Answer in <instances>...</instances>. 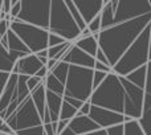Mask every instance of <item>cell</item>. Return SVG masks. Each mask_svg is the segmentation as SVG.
Segmentation results:
<instances>
[{
  "mask_svg": "<svg viewBox=\"0 0 151 135\" xmlns=\"http://www.w3.org/2000/svg\"><path fill=\"white\" fill-rule=\"evenodd\" d=\"M96 60L101 61V62H104V64H106V65H109V66H110L109 60H107L106 55L104 53V50H102L101 48H98V50H97V53H96Z\"/></svg>",
  "mask_w": 151,
  "mask_h": 135,
  "instance_id": "32",
  "label": "cell"
},
{
  "mask_svg": "<svg viewBox=\"0 0 151 135\" xmlns=\"http://www.w3.org/2000/svg\"><path fill=\"white\" fill-rule=\"evenodd\" d=\"M11 11V0H0V12H4L9 16Z\"/></svg>",
  "mask_w": 151,
  "mask_h": 135,
  "instance_id": "30",
  "label": "cell"
},
{
  "mask_svg": "<svg viewBox=\"0 0 151 135\" xmlns=\"http://www.w3.org/2000/svg\"><path fill=\"white\" fill-rule=\"evenodd\" d=\"M36 55L39 56V57H48V48H47V49L40 50V52H37Z\"/></svg>",
  "mask_w": 151,
  "mask_h": 135,
  "instance_id": "35",
  "label": "cell"
},
{
  "mask_svg": "<svg viewBox=\"0 0 151 135\" xmlns=\"http://www.w3.org/2000/svg\"><path fill=\"white\" fill-rule=\"evenodd\" d=\"M106 130L107 135H123V122L109 126V127H106Z\"/></svg>",
  "mask_w": 151,
  "mask_h": 135,
  "instance_id": "25",
  "label": "cell"
},
{
  "mask_svg": "<svg viewBox=\"0 0 151 135\" xmlns=\"http://www.w3.org/2000/svg\"><path fill=\"white\" fill-rule=\"evenodd\" d=\"M90 106H91L90 101H85L82 105H81L80 109H78V113H80V114H86V115H88L89 114V110H90Z\"/></svg>",
  "mask_w": 151,
  "mask_h": 135,
  "instance_id": "33",
  "label": "cell"
},
{
  "mask_svg": "<svg viewBox=\"0 0 151 135\" xmlns=\"http://www.w3.org/2000/svg\"><path fill=\"white\" fill-rule=\"evenodd\" d=\"M151 106V58L146 64V83H145L143 109Z\"/></svg>",
  "mask_w": 151,
  "mask_h": 135,
  "instance_id": "20",
  "label": "cell"
},
{
  "mask_svg": "<svg viewBox=\"0 0 151 135\" xmlns=\"http://www.w3.org/2000/svg\"><path fill=\"white\" fill-rule=\"evenodd\" d=\"M0 133L3 135H15V133L12 131V129L5 123V121L0 117Z\"/></svg>",
  "mask_w": 151,
  "mask_h": 135,
  "instance_id": "28",
  "label": "cell"
},
{
  "mask_svg": "<svg viewBox=\"0 0 151 135\" xmlns=\"http://www.w3.org/2000/svg\"><path fill=\"white\" fill-rule=\"evenodd\" d=\"M72 1L76 5L82 20L86 23V25L91 19H94L101 12L104 7V0H72Z\"/></svg>",
  "mask_w": 151,
  "mask_h": 135,
  "instance_id": "13",
  "label": "cell"
},
{
  "mask_svg": "<svg viewBox=\"0 0 151 135\" xmlns=\"http://www.w3.org/2000/svg\"><path fill=\"white\" fill-rule=\"evenodd\" d=\"M151 21V12L137 17L129 19L126 21L113 24L110 27L102 28L98 33V45L109 60L110 66L122 57L133 41L139 36L142 31Z\"/></svg>",
  "mask_w": 151,
  "mask_h": 135,
  "instance_id": "4",
  "label": "cell"
},
{
  "mask_svg": "<svg viewBox=\"0 0 151 135\" xmlns=\"http://www.w3.org/2000/svg\"><path fill=\"white\" fill-rule=\"evenodd\" d=\"M9 17L45 28L69 41L81 34L65 0H11Z\"/></svg>",
  "mask_w": 151,
  "mask_h": 135,
  "instance_id": "2",
  "label": "cell"
},
{
  "mask_svg": "<svg viewBox=\"0 0 151 135\" xmlns=\"http://www.w3.org/2000/svg\"><path fill=\"white\" fill-rule=\"evenodd\" d=\"M29 75L11 73L0 96V117L15 135H44V123L50 122L44 82L29 89Z\"/></svg>",
  "mask_w": 151,
  "mask_h": 135,
  "instance_id": "1",
  "label": "cell"
},
{
  "mask_svg": "<svg viewBox=\"0 0 151 135\" xmlns=\"http://www.w3.org/2000/svg\"><path fill=\"white\" fill-rule=\"evenodd\" d=\"M88 28L90 29L91 33H99V31H101V13H98L96 17L89 21Z\"/></svg>",
  "mask_w": 151,
  "mask_h": 135,
  "instance_id": "23",
  "label": "cell"
},
{
  "mask_svg": "<svg viewBox=\"0 0 151 135\" xmlns=\"http://www.w3.org/2000/svg\"><path fill=\"white\" fill-rule=\"evenodd\" d=\"M9 74H11L9 72H3V70H0V96H1L5 85H7V81H8V78H9Z\"/></svg>",
  "mask_w": 151,
  "mask_h": 135,
  "instance_id": "29",
  "label": "cell"
},
{
  "mask_svg": "<svg viewBox=\"0 0 151 135\" xmlns=\"http://www.w3.org/2000/svg\"><path fill=\"white\" fill-rule=\"evenodd\" d=\"M88 115L96 123H98L99 127H105V129L125 121V115L123 114L114 111V110H109V109H105V107L97 106V105H91Z\"/></svg>",
  "mask_w": 151,
  "mask_h": 135,
  "instance_id": "9",
  "label": "cell"
},
{
  "mask_svg": "<svg viewBox=\"0 0 151 135\" xmlns=\"http://www.w3.org/2000/svg\"><path fill=\"white\" fill-rule=\"evenodd\" d=\"M9 24H11V19L8 17H3L0 19V39L7 33V31L9 29Z\"/></svg>",
  "mask_w": 151,
  "mask_h": 135,
  "instance_id": "27",
  "label": "cell"
},
{
  "mask_svg": "<svg viewBox=\"0 0 151 135\" xmlns=\"http://www.w3.org/2000/svg\"><path fill=\"white\" fill-rule=\"evenodd\" d=\"M73 41H66L61 42V44H57V45H53V47H48V58H56V60H61L65 52L68 50V48L72 45Z\"/></svg>",
  "mask_w": 151,
  "mask_h": 135,
  "instance_id": "18",
  "label": "cell"
},
{
  "mask_svg": "<svg viewBox=\"0 0 151 135\" xmlns=\"http://www.w3.org/2000/svg\"><path fill=\"white\" fill-rule=\"evenodd\" d=\"M45 97H47V110L49 114L50 122H56L60 119V111H61V106H63V97L58 96L57 93L45 89Z\"/></svg>",
  "mask_w": 151,
  "mask_h": 135,
  "instance_id": "15",
  "label": "cell"
},
{
  "mask_svg": "<svg viewBox=\"0 0 151 135\" xmlns=\"http://www.w3.org/2000/svg\"><path fill=\"white\" fill-rule=\"evenodd\" d=\"M56 64H57V60H56V58H48V61H47V64H45V66L48 68V69H52L53 66L56 65Z\"/></svg>",
  "mask_w": 151,
  "mask_h": 135,
  "instance_id": "34",
  "label": "cell"
},
{
  "mask_svg": "<svg viewBox=\"0 0 151 135\" xmlns=\"http://www.w3.org/2000/svg\"><path fill=\"white\" fill-rule=\"evenodd\" d=\"M66 126L72 130L73 135H86L90 133V131H94V130H97V129H99V125L94 122L89 115L80 114L78 111L72 119H69Z\"/></svg>",
  "mask_w": 151,
  "mask_h": 135,
  "instance_id": "12",
  "label": "cell"
},
{
  "mask_svg": "<svg viewBox=\"0 0 151 135\" xmlns=\"http://www.w3.org/2000/svg\"><path fill=\"white\" fill-rule=\"evenodd\" d=\"M106 74H107L106 72H102V70L94 69V73H93V90L102 82V81H104V78L106 77Z\"/></svg>",
  "mask_w": 151,
  "mask_h": 135,
  "instance_id": "24",
  "label": "cell"
},
{
  "mask_svg": "<svg viewBox=\"0 0 151 135\" xmlns=\"http://www.w3.org/2000/svg\"><path fill=\"white\" fill-rule=\"evenodd\" d=\"M150 12V0H118L117 7L114 9L110 1H107L104 4L99 12L101 13V29Z\"/></svg>",
  "mask_w": 151,
  "mask_h": 135,
  "instance_id": "7",
  "label": "cell"
},
{
  "mask_svg": "<svg viewBox=\"0 0 151 135\" xmlns=\"http://www.w3.org/2000/svg\"><path fill=\"white\" fill-rule=\"evenodd\" d=\"M61 60L66 61L69 64L86 68H94V62H96V57H93L89 53H86L85 50H82L81 48H78L74 42H72V45L68 48V50L61 57Z\"/></svg>",
  "mask_w": 151,
  "mask_h": 135,
  "instance_id": "11",
  "label": "cell"
},
{
  "mask_svg": "<svg viewBox=\"0 0 151 135\" xmlns=\"http://www.w3.org/2000/svg\"><path fill=\"white\" fill-rule=\"evenodd\" d=\"M93 68H86L69 64L68 74L64 83L63 98H76L85 102L93 93Z\"/></svg>",
  "mask_w": 151,
  "mask_h": 135,
  "instance_id": "6",
  "label": "cell"
},
{
  "mask_svg": "<svg viewBox=\"0 0 151 135\" xmlns=\"http://www.w3.org/2000/svg\"><path fill=\"white\" fill-rule=\"evenodd\" d=\"M23 56L25 55H23L20 52H16V50L8 49L7 45H4L0 41V70L12 73L16 61L20 57H23Z\"/></svg>",
  "mask_w": 151,
  "mask_h": 135,
  "instance_id": "14",
  "label": "cell"
},
{
  "mask_svg": "<svg viewBox=\"0 0 151 135\" xmlns=\"http://www.w3.org/2000/svg\"><path fill=\"white\" fill-rule=\"evenodd\" d=\"M145 89L129 81L125 75L111 70L91 93V105L114 110L123 115L139 119L143 111Z\"/></svg>",
  "mask_w": 151,
  "mask_h": 135,
  "instance_id": "3",
  "label": "cell"
},
{
  "mask_svg": "<svg viewBox=\"0 0 151 135\" xmlns=\"http://www.w3.org/2000/svg\"><path fill=\"white\" fill-rule=\"evenodd\" d=\"M64 41H66L64 37H61V36H58V34L49 32V37H48V47H53V45L61 44V42H64Z\"/></svg>",
  "mask_w": 151,
  "mask_h": 135,
  "instance_id": "26",
  "label": "cell"
},
{
  "mask_svg": "<svg viewBox=\"0 0 151 135\" xmlns=\"http://www.w3.org/2000/svg\"><path fill=\"white\" fill-rule=\"evenodd\" d=\"M150 27H151V21H150ZM151 58V29H150V47H149V60Z\"/></svg>",
  "mask_w": 151,
  "mask_h": 135,
  "instance_id": "36",
  "label": "cell"
},
{
  "mask_svg": "<svg viewBox=\"0 0 151 135\" xmlns=\"http://www.w3.org/2000/svg\"><path fill=\"white\" fill-rule=\"evenodd\" d=\"M150 24L139 33V36L133 41V44L126 49L122 57L115 62L111 70L117 74L126 75L127 73L135 70L137 68L146 65L149 61V47H150Z\"/></svg>",
  "mask_w": 151,
  "mask_h": 135,
  "instance_id": "5",
  "label": "cell"
},
{
  "mask_svg": "<svg viewBox=\"0 0 151 135\" xmlns=\"http://www.w3.org/2000/svg\"><path fill=\"white\" fill-rule=\"evenodd\" d=\"M74 44L78 48H81L82 50H85L86 53H89L90 56L96 57V53L98 50V33H91L88 36H80L77 40H74Z\"/></svg>",
  "mask_w": 151,
  "mask_h": 135,
  "instance_id": "16",
  "label": "cell"
},
{
  "mask_svg": "<svg viewBox=\"0 0 151 135\" xmlns=\"http://www.w3.org/2000/svg\"><path fill=\"white\" fill-rule=\"evenodd\" d=\"M139 123L143 129L145 135H151V106L143 109L141 118H139Z\"/></svg>",
  "mask_w": 151,
  "mask_h": 135,
  "instance_id": "21",
  "label": "cell"
},
{
  "mask_svg": "<svg viewBox=\"0 0 151 135\" xmlns=\"http://www.w3.org/2000/svg\"><path fill=\"white\" fill-rule=\"evenodd\" d=\"M123 135H145L139 119L131 118L129 121H125L123 122Z\"/></svg>",
  "mask_w": 151,
  "mask_h": 135,
  "instance_id": "19",
  "label": "cell"
},
{
  "mask_svg": "<svg viewBox=\"0 0 151 135\" xmlns=\"http://www.w3.org/2000/svg\"><path fill=\"white\" fill-rule=\"evenodd\" d=\"M125 77L127 78L129 81H131L133 83H135L137 86L145 89V83H146V65L137 68L135 70L127 73Z\"/></svg>",
  "mask_w": 151,
  "mask_h": 135,
  "instance_id": "17",
  "label": "cell"
},
{
  "mask_svg": "<svg viewBox=\"0 0 151 135\" xmlns=\"http://www.w3.org/2000/svg\"><path fill=\"white\" fill-rule=\"evenodd\" d=\"M42 66H44V64L36 53H28L16 61L12 72L25 75H35Z\"/></svg>",
  "mask_w": 151,
  "mask_h": 135,
  "instance_id": "10",
  "label": "cell"
},
{
  "mask_svg": "<svg viewBox=\"0 0 151 135\" xmlns=\"http://www.w3.org/2000/svg\"><path fill=\"white\" fill-rule=\"evenodd\" d=\"M150 4H151V0H150Z\"/></svg>",
  "mask_w": 151,
  "mask_h": 135,
  "instance_id": "37",
  "label": "cell"
},
{
  "mask_svg": "<svg viewBox=\"0 0 151 135\" xmlns=\"http://www.w3.org/2000/svg\"><path fill=\"white\" fill-rule=\"evenodd\" d=\"M93 69H97V70H102V72H106V73L111 72V66L106 65V64L101 62V61H98V60H96V62H94V68H93Z\"/></svg>",
  "mask_w": 151,
  "mask_h": 135,
  "instance_id": "31",
  "label": "cell"
},
{
  "mask_svg": "<svg viewBox=\"0 0 151 135\" xmlns=\"http://www.w3.org/2000/svg\"><path fill=\"white\" fill-rule=\"evenodd\" d=\"M77 111L78 109H76L72 103L63 101V106H61V111H60V119H72L77 114Z\"/></svg>",
  "mask_w": 151,
  "mask_h": 135,
  "instance_id": "22",
  "label": "cell"
},
{
  "mask_svg": "<svg viewBox=\"0 0 151 135\" xmlns=\"http://www.w3.org/2000/svg\"><path fill=\"white\" fill-rule=\"evenodd\" d=\"M9 28L20 37L21 41L28 47L32 53H37L48 48V37H49L48 29L15 19L11 20Z\"/></svg>",
  "mask_w": 151,
  "mask_h": 135,
  "instance_id": "8",
  "label": "cell"
}]
</instances>
